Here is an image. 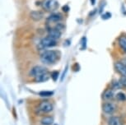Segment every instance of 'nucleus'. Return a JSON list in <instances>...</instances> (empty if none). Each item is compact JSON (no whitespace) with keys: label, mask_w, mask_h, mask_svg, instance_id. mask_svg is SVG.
I'll return each mask as SVG.
<instances>
[{"label":"nucleus","mask_w":126,"mask_h":125,"mask_svg":"<svg viewBox=\"0 0 126 125\" xmlns=\"http://www.w3.org/2000/svg\"><path fill=\"white\" fill-rule=\"evenodd\" d=\"M110 17H111V13H105L104 14L101 15V18L104 20H107Z\"/></svg>","instance_id":"nucleus-20"},{"label":"nucleus","mask_w":126,"mask_h":125,"mask_svg":"<svg viewBox=\"0 0 126 125\" xmlns=\"http://www.w3.org/2000/svg\"><path fill=\"white\" fill-rule=\"evenodd\" d=\"M63 10L65 11V12H68V10H69V8H68V6H64V7H63Z\"/></svg>","instance_id":"nucleus-22"},{"label":"nucleus","mask_w":126,"mask_h":125,"mask_svg":"<svg viewBox=\"0 0 126 125\" xmlns=\"http://www.w3.org/2000/svg\"><path fill=\"white\" fill-rule=\"evenodd\" d=\"M115 109H116L115 105L111 102L105 103L103 105V106H102V110H103V111L106 113V114H113V113L115 111Z\"/></svg>","instance_id":"nucleus-6"},{"label":"nucleus","mask_w":126,"mask_h":125,"mask_svg":"<svg viewBox=\"0 0 126 125\" xmlns=\"http://www.w3.org/2000/svg\"><path fill=\"white\" fill-rule=\"evenodd\" d=\"M58 77H59V72L57 71H54L51 73V78L54 80V81H56L58 79Z\"/></svg>","instance_id":"nucleus-21"},{"label":"nucleus","mask_w":126,"mask_h":125,"mask_svg":"<svg viewBox=\"0 0 126 125\" xmlns=\"http://www.w3.org/2000/svg\"><path fill=\"white\" fill-rule=\"evenodd\" d=\"M115 98L119 101H125L126 100V95L123 92H119L115 95Z\"/></svg>","instance_id":"nucleus-16"},{"label":"nucleus","mask_w":126,"mask_h":125,"mask_svg":"<svg viewBox=\"0 0 126 125\" xmlns=\"http://www.w3.org/2000/svg\"><path fill=\"white\" fill-rule=\"evenodd\" d=\"M109 125H124V122L120 117H110L108 120Z\"/></svg>","instance_id":"nucleus-11"},{"label":"nucleus","mask_w":126,"mask_h":125,"mask_svg":"<svg viewBox=\"0 0 126 125\" xmlns=\"http://www.w3.org/2000/svg\"><path fill=\"white\" fill-rule=\"evenodd\" d=\"M121 86V88L126 89V76H122L119 80Z\"/></svg>","instance_id":"nucleus-18"},{"label":"nucleus","mask_w":126,"mask_h":125,"mask_svg":"<svg viewBox=\"0 0 126 125\" xmlns=\"http://www.w3.org/2000/svg\"><path fill=\"white\" fill-rule=\"evenodd\" d=\"M56 40H54L53 38L49 36H46L43 38L40 41V44H39V48L40 49H46V48H50V47H54L56 45Z\"/></svg>","instance_id":"nucleus-2"},{"label":"nucleus","mask_w":126,"mask_h":125,"mask_svg":"<svg viewBox=\"0 0 126 125\" xmlns=\"http://www.w3.org/2000/svg\"><path fill=\"white\" fill-rule=\"evenodd\" d=\"M38 110L41 113H49L52 111V110H53V105L49 101H42L39 105Z\"/></svg>","instance_id":"nucleus-5"},{"label":"nucleus","mask_w":126,"mask_h":125,"mask_svg":"<svg viewBox=\"0 0 126 125\" xmlns=\"http://www.w3.org/2000/svg\"><path fill=\"white\" fill-rule=\"evenodd\" d=\"M118 43L120 48L123 49V51L126 53V35H121L118 39Z\"/></svg>","instance_id":"nucleus-13"},{"label":"nucleus","mask_w":126,"mask_h":125,"mask_svg":"<svg viewBox=\"0 0 126 125\" xmlns=\"http://www.w3.org/2000/svg\"><path fill=\"white\" fill-rule=\"evenodd\" d=\"M39 95L41 96V97H49V96H52L54 95L53 91H40L39 93Z\"/></svg>","instance_id":"nucleus-17"},{"label":"nucleus","mask_w":126,"mask_h":125,"mask_svg":"<svg viewBox=\"0 0 126 125\" xmlns=\"http://www.w3.org/2000/svg\"><path fill=\"white\" fill-rule=\"evenodd\" d=\"M50 77H51V75H49V72H46V73L35 77V82H44L48 81Z\"/></svg>","instance_id":"nucleus-14"},{"label":"nucleus","mask_w":126,"mask_h":125,"mask_svg":"<svg viewBox=\"0 0 126 125\" xmlns=\"http://www.w3.org/2000/svg\"><path fill=\"white\" fill-rule=\"evenodd\" d=\"M121 62H122L124 64H125V66H126V58H123L122 59V61H121Z\"/></svg>","instance_id":"nucleus-23"},{"label":"nucleus","mask_w":126,"mask_h":125,"mask_svg":"<svg viewBox=\"0 0 126 125\" xmlns=\"http://www.w3.org/2000/svg\"><path fill=\"white\" fill-rule=\"evenodd\" d=\"M30 16L33 21L39 22V21H40L44 17V14L40 11H32L30 13Z\"/></svg>","instance_id":"nucleus-10"},{"label":"nucleus","mask_w":126,"mask_h":125,"mask_svg":"<svg viewBox=\"0 0 126 125\" xmlns=\"http://www.w3.org/2000/svg\"><path fill=\"white\" fill-rule=\"evenodd\" d=\"M58 52L54 50H46L40 55V60L45 64H53L58 60Z\"/></svg>","instance_id":"nucleus-1"},{"label":"nucleus","mask_w":126,"mask_h":125,"mask_svg":"<svg viewBox=\"0 0 126 125\" xmlns=\"http://www.w3.org/2000/svg\"><path fill=\"white\" fill-rule=\"evenodd\" d=\"M40 123H41L42 125H51V124H53V123H54V119L49 116L44 117L43 119H41Z\"/></svg>","instance_id":"nucleus-15"},{"label":"nucleus","mask_w":126,"mask_h":125,"mask_svg":"<svg viewBox=\"0 0 126 125\" xmlns=\"http://www.w3.org/2000/svg\"><path fill=\"white\" fill-rule=\"evenodd\" d=\"M62 20V15L60 13H52L47 18V22L49 23L59 22Z\"/></svg>","instance_id":"nucleus-9"},{"label":"nucleus","mask_w":126,"mask_h":125,"mask_svg":"<svg viewBox=\"0 0 126 125\" xmlns=\"http://www.w3.org/2000/svg\"><path fill=\"white\" fill-rule=\"evenodd\" d=\"M115 68L116 72L122 76H126V66L122 62H117L115 63Z\"/></svg>","instance_id":"nucleus-8"},{"label":"nucleus","mask_w":126,"mask_h":125,"mask_svg":"<svg viewBox=\"0 0 126 125\" xmlns=\"http://www.w3.org/2000/svg\"><path fill=\"white\" fill-rule=\"evenodd\" d=\"M111 86H112V89L113 90H120L121 88V86H120V83L119 81H114L111 84Z\"/></svg>","instance_id":"nucleus-19"},{"label":"nucleus","mask_w":126,"mask_h":125,"mask_svg":"<svg viewBox=\"0 0 126 125\" xmlns=\"http://www.w3.org/2000/svg\"><path fill=\"white\" fill-rule=\"evenodd\" d=\"M91 3H92V5H94V4L96 3V0H91Z\"/></svg>","instance_id":"nucleus-24"},{"label":"nucleus","mask_w":126,"mask_h":125,"mask_svg":"<svg viewBox=\"0 0 126 125\" xmlns=\"http://www.w3.org/2000/svg\"><path fill=\"white\" fill-rule=\"evenodd\" d=\"M62 35V31H60L59 30H58L57 28H51L48 30V36L51 37L54 40L59 39L61 37Z\"/></svg>","instance_id":"nucleus-7"},{"label":"nucleus","mask_w":126,"mask_h":125,"mask_svg":"<svg viewBox=\"0 0 126 125\" xmlns=\"http://www.w3.org/2000/svg\"><path fill=\"white\" fill-rule=\"evenodd\" d=\"M59 6V2L57 0H46L43 3V8L46 11L53 12L58 9Z\"/></svg>","instance_id":"nucleus-3"},{"label":"nucleus","mask_w":126,"mask_h":125,"mask_svg":"<svg viewBox=\"0 0 126 125\" xmlns=\"http://www.w3.org/2000/svg\"><path fill=\"white\" fill-rule=\"evenodd\" d=\"M114 96H115V94H114L113 89H106L103 93V98L106 100L113 99Z\"/></svg>","instance_id":"nucleus-12"},{"label":"nucleus","mask_w":126,"mask_h":125,"mask_svg":"<svg viewBox=\"0 0 126 125\" xmlns=\"http://www.w3.org/2000/svg\"><path fill=\"white\" fill-rule=\"evenodd\" d=\"M46 72H48V71H47V69L45 67H42V66H35L31 70L30 75L34 77V78H35V77L46 73Z\"/></svg>","instance_id":"nucleus-4"}]
</instances>
